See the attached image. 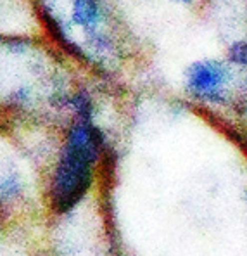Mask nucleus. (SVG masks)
<instances>
[{
  "label": "nucleus",
  "instance_id": "obj_1",
  "mask_svg": "<svg viewBox=\"0 0 247 256\" xmlns=\"http://www.w3.org/2000/svg\"><path fill=\"white\" fill-rule=\"evenodd\" d=\"M102 146V135L90 123V118H81L67 134L61 160L52 180V204L57 213H66L81 201L90 189L93 166Z\"/></svg>",
  "mask_w": 247,
  "mask_h": 256
},
{
  "label": "nucleus",
  "instance_id": "obj_2",
  "mask_svg": "<svg viewBox=\"0 0 247 256\" xmlns=\"http://www.w3.org/2000/svg\"><path fill=\"white\" fill-rule=\"evenodd\" d=\"M225 70L218 62L202 61L194 64L189 70V86L201 97H213L218 96L225 84Z\"/></svg>",
  "mask_w": 247,
  "mask_h": 256
},
{
  "label": "nucleus",
  "instance_id": "obj_3",
  "mask_svg": "<svg viewBox=\"0 0 247 256\" xmlns=\"http://www.w3.org/2000/svg\"><path fill=\"white\" fill-rule=\"evenodd\" d=\"M74 21L85 28H93L100 20L99 0H74Z\"/></svg>",
  "mask_w": 247,
  "mask_h": 256
},
{
  "label": "nucleus",
  "instance_id": "obj_4",
  "mask_svg": "<svg viewBox=\"0 0 247 256\" xmlns=\"http://www.w3.org/2000/svg\"><path fill=\"white\" fill-rule=\"evenodd\" d=\"M232 59L235 62H241V64H246L247 62V45L246 44H235L232 47Z\"/></svg>",
  "mask_w": 247,
  "mask_h": 256
}]
</instances>
